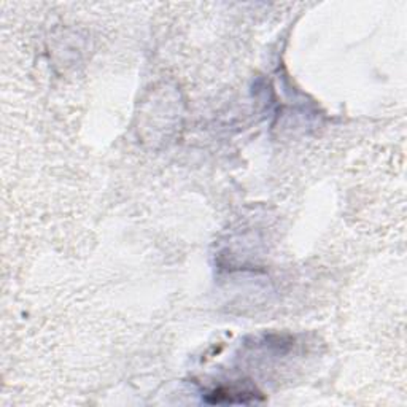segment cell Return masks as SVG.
Listing matches in <instances>:
<instances>
[{
    "label": "cell",
    "instance_id": "1",
    "mask_svg": "<svg viewBox=\"0 0 407 407\" xmlns=\"http://www.w3.org/2000/svg\"><path fill=\"white\" fill-rule=\"evenodd\" d=\"M252 401H257V394L253 392H247V390H236V388H222L213 392L212 394H208L207 403L210 404H236V403H252Z\"/></svg>",
    "mask_w": 407,
    "mask_h": 407
}]
</instances>
